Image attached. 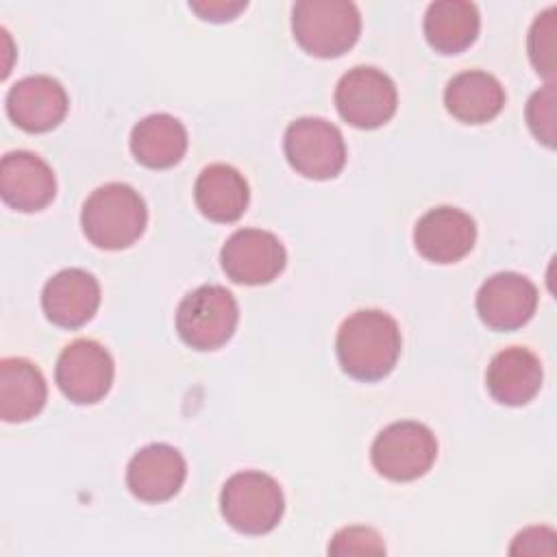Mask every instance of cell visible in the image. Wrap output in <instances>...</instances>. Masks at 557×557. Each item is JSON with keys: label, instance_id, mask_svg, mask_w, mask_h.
<instances>
[{"label": "cell", "instance_id": "6da1fadb", "mask_svg": "<svg viewBox=\"0 0 557 557\" xmlns=\"http://www.w3.org/2000/svg\"><path fill=\"white\" fill-rule=\"evenodd\" d=\"M400 344V329L392 315L379 309H359L342 322L335 352L348 376L379 381L394 370Z\"/></svg>", "mask_w": 557, "mask_h": 557}, {"label": "cell", "instance_id": "7a4b0ae2", "mask_svg": "<svg viewBox=\"0 0 557 557\" xmlns=\"http://www.w3.org/2000/svg\"><path fill=\"white\" fill-rule=\"evenodd\" d=\"M148 222L139 191L126 183H107L89 194L81 211L85 237L102 250H122L135 244Z\"/></svg>", "mask_w": 557, "mask_h": 557}, {"label": "cell", "instance_id": "3957f363", "mask_svg": "<svg viewBox=\"0 0 557 557\" xmlns=\"http://www.w3.org/2000/svg\"><path fill=\"white\" fill-rule=\"evenodd\" d=\"M292 33L305 52L339 57L359 39V9L346 0H300L292 9Z\"/></svg>", "mask_w": 557, "mask_h": 557}, {"label": "cell", "instance_id": "277c9868", "mask_svg": "<svg viewBox=\"0 0 557 557\" xmlns=\"http://www.w3.org/2000/svg\"><path fill=\"white\" fill-rule=\"evenodd\" d=\"M285 500L281 485L265 472L244 470L226 479L220 494L224 520L239 533L263 535L283 518Z\"/></svg>", "mask_w": 557, "mask_h": 557}, {"label": "cell", "instance_id": "5b68a950", "mask_svg": "<svg viewBox=\"0 0 557 557\" xmlns=\"http://www.w3.org/2000/svg\"><path fill=\"white\" fill-rule=\"evenodd\" d=\"M239 320L235 296L222 285H200L191 289L176 309L178 337L196 350L224 346Z\"/></svg>", "mask_w": 557, "mask_h": 557}, {"label": "cell", "instance_id": "8992f818", "mask_svg": "<svg viewBox=\"0 0 557 557\" xmlns=\"http://www.w3.org/2000/svg\"><path fill=\"white\" fill-rule=\"evenodd\" d=\"M437 457V440L429 426L403 420L385 426L372 442L370 459L389 481H413L426 474Z\"/></svg>", "mask_w": 557, "mask_h": 557}, {"label": "cell", "instance_id": "52a82bcc", "mask_svg": "<svg viewBox=\"0 0 557 557\" xmlns=\"http://www.w3.org/2000/svg\"><path fill=\"white\" fill-rule=\"evenodd\" d=\"M289 165L313 181H326L342 172L346 146L339 128L322 117H298L283 139Z\"/></svg>", "mask_w": 557, "mask_h": 557}, {"label": "cell", "instance_id": "ba28073f", "mask_svg": "<svg viewBox=\"0 0 557 557\" xmlns=\"http://www.w3.org/2000/svg\"><path fill=\"white\" fill-rule=\"evenodd\" d=\"M398 94L394 81L370 65L348 70L335 87L339 115L357 128H379L396 113Z\"/></svg>", "mask_w": 557, "mask_h": 557}, {"label": "cell", "instance_id": "9c48e42d", "mask_svg": "<svg viewBox=\"0 0 557 557\" xmlns=\"http://www.w3.org/2000/svg\"><path fill=\"white\" fill-rule=\"evenodd\" d=\"M113 372L109 350L102 344L83 337L61 350L54 379L65 398L76 405H94L111 389Z\"/></svg>", "mask_w": 557, "mask_h": 557}, {"label": "cell", "instance_id": "30bf717a", "mask_svg": "<svg viewBox=\"0 0 557 557\" xmlns=\"http://www.w3.org/2000/svg\"><path fill=\"white\" fill-rule=\"evenodd\" d=\"M287 261L281 239L261 228L235 231L220 250L224 274L242 285H263L274 281Z\"/></svg>", "mask_w": 557, "mask_h": 557}, {"label": "cell", "instance_id": "8fae6325", "mask_svg": "<svg viewBox=\"0 0 557 557\" xmlns=\"http://www.w3.org/2000/svg\"><path fill=\"white\" fill-rule=\"evenodd\" d=\"M537 307V287L518 272L490 276L476 294V313L494 331L524 326Z\"/></svg>", "mask_w": 557, "mask_h": 557}, {"label": "cell", "instance_id": "7c38bea8", "mask_svg": "<svg viewBox=\"0 0 557 557\" xmlns=\"http://www.w3.org/2000/svg\"><path fill=\"white\" fill-rule=\"evenodd\" d=\"M476 242L474 220L455 207L429 209L413 228L416 250L433 263H455L463 259Z\"/></svg>", "mask_w": 557, "mask_h": 557}, {"label": "cell", "instance_id": "4fadbf2b", "mask_svg": "<svg viewBox=\"0 0 557 557\" xmlns=\"http://www.w3.org/2000/svg\"><path fill=\"white\" fill-rule=\"evenodd\" d=\"M187 476L183 455L170 444L139 448L126 466V485L144 503H163L178 494Z\"/></svg>", "mask_w": 557, "mask_h": 557}, {"label": "cell", "instance_id": "5bb4252c", "mask_svg": "<svg viewBox=\"0 0 557 557\" xmlns=\"http://www.w3.org/2000/svg\"><path fill=\"white\" fill-rule=\"evenodd\" d=\"M0 194L2 200L17 211H41L57 194L52 168L35 152H7L0 161Z\"/></svg>", "mask_w": 557, "mask_h": 557}, {"label": "cell", "instance_id": "9a60e30c", "mask_svg": "<svg viewBox=\"0 0 557 557\" xmlns=\"http://www.w3.org/2000/svg\"><path fill=\"white\" fill-rule=\"evenodd\" d=\"M9 117L28 133H46L59 126L67 113V94L63 85L46 74L17 81L7 94Z\"/></svg>", "mask_w": 557, "mask_h": 557}, {"label": "cell", "instance_id": "2e32d148", "mask_svg": "<svg viewBox=\"0 0 557 557\" xmlns=\"http://www.w3.org/2000/svg\"><path fill=\"white\" fill-rule=\"evenodd\" d=\"M100 305V285L87 270L67 268L57 272L41 292L46 318L61 329L87 324Z\"/></svg>", "mask_w": 557, "mask_h": 557}, {"label": "cell", "instance_id": "e0dca14e", "mask_svg": "<svg viewBox=\"0 0 557 557\" xmlns=\"http://www.w3.org/2000/svg\"><path fill=\"white\" fill-rule=\"evenodd\" d=\"M542 363L535 352L522 346H509L496 352L485 370L490 396L507 407H522L535 398L542 387Z\"/></svg>", "mask_w": 557, "mask_h": 557}, {"label": "cell", "instance_id": "ac0fdd59", "mask_svg": "<svg viewBox=\"0 0 557 557\" xmlns=\"http://www.w3.org/2000/svg\"><path fill=\"white\" fill-rule=\"evenodd\" d=\"M446 111L466 124L494 120L505 107V89L496 76L483 70L455 74L444 89Z\"/></svg>", "mask_w": 557, "mask_h": 557}, {"label": "cell", "instance_id": "d6986e66", "mask_svg": "<svg viewBox=\"0 0 557 557\" xmlns=\"http://www.w3.org/2000/svg\"><path fill=\"white\" fill-rule=\"evenodd\" d=\"M48 398L41 370L22 357L0 361V418L4 422H26L35 418Z\"/></svg>", "mask_w": 557, "mask_h": 557}, {"label": "cell", "instance_id": "ffe728a7", "mask_svg": "<svg viewBox=\"0 0 557 557\" xmlns=\"http://www.w3.org/2000/svg\"><path fill=\"white\" fill-rule=\"evenodd\" d=\"M246 178L226 163L207 165L194 185V200L200 213L213 222H235L248 207Z\"/></svg>", "mask_w": 557, "mask_h": 557}, {"label": "cell", "instance_id": "44dd1931", "mask_svg": "<svg viewBox=\"0 0 557 557\" xmlns=\"http://www.w3.org/2000/svg\"><path fill=\"white\" fill-rule=\"evenodd\" d=\"M187 150L185 126L168 113H152L139 120L131 131L133 157L152 170L176 165Z\"/></svg>", "mask_w": 557, "mask_h": 557}, {"label": "cell", "instance_id": "7402d4cb", "mask_svg": "<svg viewBox=\"0 0 557 557\" xmlns=\"http://www.w3.org/2000/svg\"><path fill=\"white\" fill-rule=\"evenodd\" d=\"M479 28V9L468 0L433 2L424 15V37L429 46L442 54H457L470 48Z\"/></svg>", "mask_w": 557, "mask_h": 557}, {"label": "cell", "instance_id": "603a6c76", "mask_svg": "<svg viewBox=\"0 0 557 557\" xmlns=\"http://www.w3.org/2000/svg\"><path fill=\"white\" fill-rule=\"evenodd\" d=\"M557 9L550 7L540 13L529 30V57L537 74L555 78V33H557Z\"/></svg>", "mask_w": 557, "mask_h": 557}, {"label": "cell", "instance_id": "cb8c5ba5", "mask_svg": "<svg viewBox=\"0 0 557 557\" xmlns=\"http://www.w3.org/2000/svg\"><path fill=\"white\" fill-rule=\"evenodd\" d=\"M527 124L531 133L544 146L553 148L557 137V122H555V85L548 83L546 87L537 89L527 102Z\"/></svg>", "mask_w": 557, "mask_h": 557}, {"label": "cell", "instance_id": "d4e9b609", "mask_svg": "<svg viewBox=\"0 0 557 557\" xmlns=\"http://www.w3.org/2000/svg\"><path fill=\"white\" fill-rule=\"evenodd\" d=\"M329 553L331 555H383L385 544L374 529L346 527L333 535L329 544Z\"/></svg>", "mask_w": 557, "mask_h": 557}, {"label": "cell", "instance_id": "484cf974", "mask_svg": "<svg viewBox=\"0 0 557 557\" xmlns=\"http://www.w3.org/2000/svg\"><path fill=\"white\" fill-rule=\"evenodd\" d=\"M189 9L196 11L202 20L209 22H228L239 11L246 9V2H226V0H211V2H189Z\"/></svg>", "mask_w": 557, "mask_h": 557}, {"label": "cell", "instance_id": "4316f807", "mask_svg": "<svg viewBox=\"0 0 557 557\" xmlns=\"http://www.w3.org/2000/svg\"><path fill=\"white\" fill-rule=\"evenodd\" d=\"M550 529L546 527H531V529H524L522 533L516 535L513 544H511V553L518 555V553H550L546 546H542V542H537L542 535H546Z\"/></svg>", "mask_w": 557, "mask_h": 557}]
</instances>
